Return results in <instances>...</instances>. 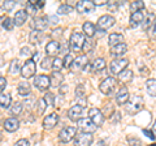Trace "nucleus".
I'll return each mask as SVG.
<instances>
[{"instance_id": "nucleus-41", "label": "nucleus", "mask_w": 156, "mask_h": 146, "mask_svg": "<svg viewBox=\"0 0 156 146\" xmlns=\"http://www.w3.org/2000/svg\"><path fill=\"white\" fill-rule=\"evenodd\" d=\"M94 46H95V43L92 42L91 38H86L85 45H83V48H82V50H83L85 52H90V51L92 50V48H94Z\"/></svg>"}, {"instance_id": "nucleus-13", "label": "nucleus", "mask_w": 156, "mask_h": 146, "mask_svg": "<svg viewBox=\"0 0 156 146\" xmlns=\"http://www.w3.org/2000/svg\"><path fill=\"white\" fill-rule=\"evenodd\" d=\"M76 9L80 13H91V12H94L95 5H94V2H89V0H81V2L77 3Z\"/></svg>"}, {"instance_id": "nucleus-17", "label": "nucleus", "mask_w": 156, "mask_h": 146, "mask_svg": "<svg viewBox=\"0 0 156 146\" xmlns=\"http://www.w3.org/2000/svg\"><path fill=\"white\" fill-rule=\"evenodd\" d=\"M126 51H128V45L126 43H120L115 47H111V55L115 56L116 59H121V56H124Z\"/></svg>"}, {"instance_id": "nucleus-26", "label": "nucleus", "mask_w": 156, "mask_h": 146, "mask_svg": "<svg viewBox=\"0 0 156 146\" xmlns=\"http://www.w3.org/2000/svg\"><path fill=\"white\" fill-rule=\"evenodd\" d=\"M124 42V37L122 34H119V33H112L109 34V38H108V43L111 47H115L117 45H120V43Z\"/></svg>"}, {"instance_id": "nucleus-33", "label": "nucleus", "mask_w": 156, "mask_h": 146, "mask_svg": "<svg viewBox=\"0 0 156 146\" xmlns=\"http://www.w3.org/2000/svg\"><path fill=\"white\" fill-rule=\"evenodd\" d=\"M21 68L22 67H20L18 59H14V60H12L11 65H9V73H11V75H17L18 72H21Z\"/></svg>"}, {"instance_id": "nucleus-18", "label": "nucleus", "mask_w": 156, "mask_h": 146, "mask_svg": "<svg viewBox=\"0 0 156 146\" xmlns=\"http://www.w3.org/2000/svg\"><path fill=\"white\" fill-rule=\"evenodd\" d=\"M61 50V45L57 41H51L50 43H47L46 46V53L47 56H56Z\"/></svg>"}, {"instance_id": "nucleus-38", "label": "nucleus", "mask_w": 156, "mask_h": 146, "mask_svg": "<svg viewBox=\"0 0 156 146\" xmlns=\"http://www.w3.org/2000/svg\"><path fill=\"white\" fill-rule=\"evenodd\" d=\"M22 103H21V102H16V103H14L13 106H12V108H11V112L13 114V115H20V114H21L22 112Z\"/></svg>"}, {"instance_id": "nucleus-20", "label": "nucleus", "mask_w": 156, "mask_h": 146, "mask_svg": "<svg viewBox=\"0 0 156 146\" xmlns=\"http://www.w3.org/2000/svg\"><path fill=\"white\" fill-rule=\"evenodd\" d=\"M48 25V17L46 16H41V17H35L33 20V27H35L34 30H44V29L47 27Z\"/></svg>"}, {"instance_id": "nucleus-49", "label": "nucleus", "mask_w": 156, "mask_h": 146, "mask_svg": "<svg viewBox=\"0 0 156 146\" xmlns=\"http://www.w3.org/2000/svg\"><path fill=\"white\" fill-rule=\"evenodd\" d=\"M143 133L147 136L148 138H151V140H155V134H154V132H151V130H148V129H143Z\"/></svg>"}, {"instance_id": "nucleus-39", "label": "nucleus", "mask_w": 156, "mask_h": 146, "mask_svg": "<svg viewBox=\"0 0 156 146\" xmlns=\"http://www.w3.org/2000/svg\"><path fill=\"white\" fill-rule=\"evenodd\" d=\"M73 11V7L68 5V4H62V5H60L57 8V13L58 14H66V13H70Z\"/></svg>"}, {"instance_id": "nucleus-43", "label": "nucleus", "mask_w": 156, "mask_h": 146, "mask_svg": "<svg viewBox=\"0 0 156 146\" xmlns=\"http://www.w3.org/2000/svg\"><path fill=\"white\" fill-rule=\"evenodd\" d=\"M55 94H52V93H50V91H47V94H46V97H44V100H46V103H47V106H53V103H55Z\"/></svg>"}, {"instance_id": "nucleus-54", "label": "nucleus", "mask_w": 156, "mask_h": 146, "mask_svg": "<svg viewBox=\"0 0 156 146\" xmlns=\"http://www.w3.org/2000/svg\"><path fill=\"white\" fill-rule=\"evenodd\" d=\"M3 64H4V60H3V57H0V68L3 67Z\"/></svg>"}, {"instance_id": "nucleus-11", "label": "nucleus", "mask_w": 156, "mask_h": 146, "mask_svg": "<svg viewBox=\"0 0 156 146\" xmlns=\"http://www.w3.org/2000/svg\"><path fill=\"white\" fill-rule=\"evenodd\" d=\"M87 65H89V57H87V55H80L77 59H74L70 69L73 72H80L82 69H85Z\"/></svg>"}, {"instance_id": "nucleus-8", "label": "nucleus", "mask_w": 156, "mask_h": 146, "mask_svg": "<svg viewBox=\"0 0 156 146\" xmlns=\"http://www.w3.org/2000/svg\"><path fill=\"white\" fill-rule=\"evenodd\" d=\"M115 22H116L115 17L109 16V14H104V16H101L99 20H98L96 27L99 29V30H101V31H105V30H108L109 27L113 26Z\"/></svg>"}, {"instance_id": "nucleus-56", "label": "nucleus", "mask_w": 156, "mask_h": 146, "mask_svg": "<svg viewBox=\"0 0 156 146\" xmlns=\"http://www.w3.org/2000/svg\"><path fill=\"white\" fill-rule=\"evenodd\" d=\"M148 146H156V144H154V145H148Z\"/></svg>"}, {"instance_id": "nucleus-21", "label": "nucleus", "mask_w": 156, "mask_h": 146, "mask_svg": "<svg viewBox=\"0 0 156 146\" xmlns=\"http://www.w3.org/2000/svg\"><path fill=\"white\" fill-rule=\"evenodd\" d=\"M20 126V121L17 118H8L5 121H4V128H5V130H8V132H14V130H17Z\"/></svg>"}, {"instance_id": "nucleus-9", "label": "nucleus", "mask_w": 156, "mask_h": 146, "mask_svg": "<svg viewBox=\"0 0 156 146\" xmlns=\"http://www.w3.org/2000/svg\"><path fill=\"white\" fill-rule=\"evenodd\" d=\"M78 123V128H80L83 133H94L98 126L92 123V121L90 120V118H82L77 121Z\"/></svg>"}, {"instance_id": "nucleus-19", "label": "nucleus", "mask_w": 156, "mask_h": 146, "mask_svg": "<svg viewBox=\"0 0 156 146\" xmlns=\"http://www.w3.org/2000/svg\"><path fill=\"white\" fill-rule=\"evenodd\" d=\"M144 20V13L143 11H138V12H134L130 14V26L131 27H136L139 26L140 24L143 22Z\"/></svg>"}, {"instance_id": "nucleus-32", "label": "nucleus", "mask_w": 156, "mask_h": 146, "mask_svg": "<svg viewBox=\"0 0 156 146\" xmlns=\"http://www.w3.org/2000/svg\"><path fill=\"white\" fill-rule=\"evenodd\" d=\"M35 108H37V114L38 115H43V114H44V110L47 108V103H46L44 98H41V99L37 100Z\"/></svg>"}, {"instance_id": "nucleus-4", "label": "nucleus", "mask_w": 156, "mask_h": 146, "mask_svg": "<svg viewBox=\"0 0 156 146\" xmlns=\"http://www.w3.org/2000/svg\"><path fill=\"white\" fill-rule=\"evenodd\" d=\"M129 64V60L128 59H124V57H121V59H115L109 63V72L112 75H117L119 76L121 72L126 69V67Z\"/></svg>"}, {"instance_id": "nucleus-52", "label": "nucleus", "mask_w": 156, "mask_h": 146, "mask_svg": "<svg viewBox=\"0 0 156 146\" xmlns=\"http://www.w3.org/2000/svg\"><path fill=\"white\" fill-rule=\"evenodd\" d=\"M107 4V0H95L94 2V5H105Z\"/></svg>"}, {"instance_id": "nucleus-1", "label": "nucleus", "mask_w": 156, "mask_h": 146, "mask_svg": "<svg viewBox=\"0 0 156 146\" xmlns=\"http://www.w3.org/2000/svg\"><path fill=\"white\" fill-rule=\"evenodd\" d=\"M143 108V98L140 95H131L128 103H126V112L130 115H134L136 112H139L140 110Z\"/></svg>"}, {"instance_id": "nucleus-25", "label": "nucleus", "mask_w": 156, "mask_h": 146, "mask_svg": "<svg viewBox=\"0 0 156 146\" xmlns=\"http://www.w3.org/2000/svg\"><path fill=\"white\" fill-rule=\"evenodd\" d=\"M90 65H91L92 72L98 73V72L103 71L104 68H105V60L103 59V57H96V59L92 61V64H90Z\"/></svg>"}, {"instance_id": "nucleus-50", "label": "nucleus", "mask_w": 156, "mask_h": 146, "mask_svg": "<svg viewBox=\"0 0 156 146\" xmlns=\"http://www.w3.org/2000/svg\"><path fill=\"white\" fill-rule=\"evenodd\" d=\"M148 31H150V35H151V37H154V38H156V22L154 24V26H152V27H151V29H150V30H148Z\"/></svg>"}, {"instance_id": "nucleus-14", "label": "nucleus", "mask_w": 156, "mask_h": 146, "mask_svg": "<svg viewBox=\"0 0 156 146\" xmlns=\"http://www.w3.org/2000/svg\"><path fill=\"white\" fill-rule=\"evenodd\" d=\"M130 98V94H129V90H128V87L126 86H122V87H120L119 91H117V94H116V102H117V104H120V106H124L128 103V100Z\"/></svg>"}, {"instance_id": "nucleus-5", "label": "nucleus", "mask_w": 156, "mask_h": 146, "mask_svg": "<svg viewBox=\"0 0 156 146\" xmlns=\"http://www.w3.org/2000/svg\"><path fill=\"white\" fill-rule=\"evenodd\" d=\"M35 72H37L35 61L33 59H27L25 63H23V65L21 68V76L23 78H30V77H33L35 75Z\"/></svg>"}, {"instance_id": "nucleus-23", "label": "nucleus", "mask_w": 156, "mask_h": 146, "mask_svg": "<svg viewBox=\"0 0 156 146\" xmlns=\"http://www.w3.org/2000/svg\"><path fill=\"white\" fill-rule=\"evenodd\" d=\"M50 80H51V86L60 87L61 84H62V81H64V76H62L60 72H53L52 75L50 76Z\"/></svg>"}, {"instance_id": "nucleus-30", "label": "nucleus", "mask_w": 156, "mask_h": 146, "mask_svg": "<svg viewBox=\"0 0 156 146\" xmlns=\"http://www.w3.org/2000/svg\"><path fill=\"white\" fill-rule=\"evenodd\" d=\"M146 89H147V93L151 97H156V80L150 78L146 81Z\"/></svg>"}, {"instance_id": "nucleus-42", "label": "nucleus", "mask_w": 156, "mask_h": 146, "mask_svg": "<svg viewBox=\"0 0 156 146\" xmlns=\"http://www.w3.org/2000/svg\"><path fill=\"white\" fill-rule=\"evenodd\" d=\"M14 5H16V2H14V0H5V2L3 3V8L5 9L7 12L12 11V9L14 8Z\"/></svg>"}, {"instance_id": "nucleus-37", "label": "nucleus", "mask_w": 156, "mask_h": 146, "mask_svg": "<svg viewBox=\"0 0 156 146\" xmlns=\"http://www.w3.org/2000/svg\"><path fill=\"white\" fill-rule=\"evenodd\" d=\"M62 67H64V61H62L60 57H55L53 61H52V69H53V72H60Z\"/></svg>"}, {"instance_id": "nucleus-55", "label": "nucleus", "mask_w": 156, "mask_h": 146, "mask_svg": "<svg viewBox=\"0 0 156 146\" xmlns=\"http://www.w3.org/2000/svg\"><path fill=\"white\" fill-rule=\"evenodd\" d=\"M154 130L156 132V121H155V124H154Z\"/></svg>"}, {"instance_id": "nucleus-36", "label": "nucleus", "mask_w": 156, "mask_h": 146, "mask_svg": "<svg viewBox=\"0 0 156 146\" xmlns=\"http://www.w3.org/2000/svg\"><path fill=\"white\" fill-rule=\"evenodd\" d=\"M144 8V3L143 2H139V0H136V2H131L130 3V11L131 12H138V11H143Z\"/></svg>"}, {"instance_id": "nucleus-31", "label": "nucleus", "mask_w": 156, "mask_h": 146, "mask_svg": "<svg viewBox=\"0 0 156 146\" xmlns=\"http://www.w3.org/2000/svg\"><path fill=\"white\" fill-rule=\"evenodd\" d=\"M11 102H12L11 95L7 93H0V106L4 107V108H8L11 106Z\"/></svg>"}, {"instance_id": "nucleus-6", "label": "nucleus", "mask_w": 156, "mask_h": 146, "mask_svg": "<svg viewBox=\"0 0 156 146\" xmlns=\"http://www.w3.org/2000/svg\"><path fill=\"white\" fill-rule=\"evenodd\" d=\"M76 136H77V128L76 126H65V128H62L60 130L58 138H60L61 142L68 144L73 138H76Z\"/></svg>"}, {"instance_id": "nucleus-51", "label": "nucleus", "mask_w": 156, "mask_h": 146, "mask_svg": "<svg viewBox=\"0 0 156 146\" xmlns=\"http://www.w3.org/2000/svg\"><path fill=\"white\" fill-rule=\"evenodd\" d=\"M21 55H30V48L29 47H22L21 48Z\"/></svg>"}, {"instance_id": "nucleus-48", "label": "nucleus", "mask_w": 156, "mask_h": 146, "mask_svg": "<svg viewBox=\"0 0 156 146\" xmlns=\"http://www.w3.org/2000/svg\"><path fill=\"white\" fill-rule=\"evenodd\" d=\"M7 84H8V82H7V78H5V77H0V91H3L4 89H5V87H7Z\"/></svg>"}, {"instance_id": "nucleus-47", "label": "nucleus", "mask_w": 156, "mask_h": 146, "mask_svg": "<svg viewBox=\"0 0 156 146\" xmlns=\"http://www.w3.org/2000/svg\"><path fill=\"white\" fill-rule=\"evenodd\" d=\"M14 146H30V142H29V140H26V138H21L17 141Z\"/></svg>"}, {"instance_id": "nucleus-16", "label": "nucleus", "mask_w": 156, "mask_h": 146, "mask_svg": "<svg viewBox=\"0 0 156 146\" xmlns=\"http://www.w3.org/2000/svg\"><path fill=\"white\" fill-rule=\"evenodd\" d=\"M58 123V115L52 112L50 115H47L44 119H43V128L44 129H52L53 126H56V124Z\"/></svg>"}, {"instance_id": "nucleus-35", "label": "nucleus", "mask_w": 156, "mask_h": 146, "mask_svg": "<svg viewBox=\"0 0 156 146\" xmlns=\"http://www.w3.org/2000/svg\"><path fill=\"white\" fill-rule=\"evenodd\" d=\"M76 95H77V99H78V100L82 99L83 104L86 106V95H85V87H83V85H78V86H77V89H76Z\"/></svg>"}, {"instance_id": "nucleus-57", "label": "nucleus", "mask_w": 156, "mask_h": 146, "mask_svg": "<svg viewBox=\"0 0 156 146\" xmlns=\"http://www.w3.org/2000/svg\"><path fill=\"white\" fill-rule=\"evenodd\" d=\"M0 141H2V133H0Z\"/></svg>"}, {"instance_id": "nucleus-53", "label": "nucleus", "mask_w": 156, "mask_h": 146, "mask_svg": "<svg viewBox=\"0 0 156 146\" xmlns=\"http://www.w3.org/2000/svg\"><path fill=\"white\" fill-rule=\"evenodd\" d=\"M39 59V52L37 51V52H34V55H33V60L35 61V60H38Z\"/></svg>"}, {"instance_id": "nucleus-2", "label": "nucleus", "mask_w": 156, "mask_h": 146, "mask_svg": "<svg viewBox=\"0 0 156 146\" xmlns=\"http://www.w3.org/2000/svg\"><path fill=\"white\" fill-rule=\"evenodd\" d=\"M85 41H86V38L83 35V33L73 31L72 35H70V39H69V47H70V50L73 52H80L82 48H83Z\"/></svg>"}, {"instance_id": "nucleus-44", "label": "nucleus", "mask_w": 156, "mask_h": 146, "mask_svg": "<svg viewBox=\"0 0 156 146\" xmlns=\"http://www.w3.org/2000/svg\"><path fill=\"white\" fill-rule=\"evenodd\" d=\"M64 67H66V68H70L72 67V64H73V61H74V59H73V56L70 55V53H68V55H65L64 56Z\"/></svg>"}, {"instance_id": "nucleus-40", "label": "nucleus", "mask_w": 156, "mask_h": 146, "mask_svg": "<svg viewBox=\"0 0 156 146\" xmlns=\"http://www.w3.org/2000/svg\"><path fill=\"white\" fill-rule=\"evenodd\" d=\"M2 25H3V27L5 29V30H12L13 26H14V22H13L12 18L5 17V18L3 20V24H2Z\"/></svg>"}, {"instance_id": "nucleus-22", "label": "nucleus", "mask_w": 156, "mask_h": 146, "mask_svg": "<svg viewBox=\"0 0 156 146\" xmlns=\"http://www.w3.org/2000/svg\"><path fill=\"white\" fill-rule=\"evenodd\" d=\"M26 18H27V12L23 11V9H21V11L16 12V14H14L13 17V22L16 26H21L23 25V24L26 22Z\"/></svg>"}, {"instance_id": "nucleus-24", "label": "nucleus", "mask_w": 156, "mask_h": 146, "mask_svg": "<svg viewBox=\"0 0 156 146\" xmlns=\"http://www.w3.org/2000/svg\"><path fill=\"white\" fill-rule=\"evenodd\" d=\"M156 22V16L154 13H150V14H147L146 16V18L143 20V22H142V27H143V30H150L151 27L154 26V24Z\"/></svg>"}, {"instance_id": "nucleus-10", "label": "nucleus", "mask_w": 156, "mask_h": 146, "mask_svg": "<svg viewBox=\"0 0 156 146\" xmlns=\"http://www.w3.org/2000/svg\"><path fill=\"white\" fill-rule=\"evenodd\" d=\"M94 137L91 133H78L74 138V146H91Z\"/></svg>"}, {"instance_id": "nucleus-34", "label": "nucleus", "mask_w": 156, "mask_h": 146, "mask_svg": "<svg viewBox=\"0 0 156 146\" xmlns=\"http://www.w3.org/2000/svg\"><path fill=\"white\" fill-rule=\"evenodd\" d=\"M41 41H42V31L33 30L30 33V43H33V45H37V43H39Z\"/></svg>"}, {"instance_id": "nucleus-28", "label": "nucleus", "mask_w": 156, "mask_h": 146, "mask_svg": "<svg viewBox=\"0 0 156 146\" xmlns=\"http://www.w3.org/2000/svg\"><path fill=\"white\" fill-rule=\"evenodd\" d=\"M30 90H31V87H30V84H29L27 81H22V82H20V84H18L17 91H18V94L21 97L29 95V94H30Z\"/></svg>"}, {"instance_id": "nucleus-7", "label": "nucleus", "mask_w": 156, "mask_h": 146, "mask_svg": "<svg viewBox=\"0 0 156 146\" xmlns=\"http://www.w3.org/2000/svg\"><path fill=\"white\" fill-rule=\"evenodd\" d=\"M34 85L38 90L41 91H46L48 90V87L51 86V80H50V76H46V75H38L35 78H34Z\"/></svg>"}, {"instance_id": "nucleus-3", "label": "nucleus", "mask_w": 156, "mask_h": 146, "mask_svg": "<svg viewBox=\"0 0 156 146\" xmlns=\"http://www.w3.org/2000/svg\"><path fill=\"white\" fill-rule=\"evenodd\" d=\"M117 84H119V81L113 77H107L104 81H101V84L99 86L100 91L105 95H112L115 93V90L117 89Z\"/></svg>"}, {"instance_id": "nucleus-46", "label": "nucleus", "mask_w": 156, "mask_h": 146, "mask_svg": "<svg viewBox=\"0 0 156 146\" xmlns=\"http://www.w3.org/2000/svg\"><path fill=\"white\" fill-rule=\"evenodd\" d=\"M128 142H129V146H142V142L138 140V138H128Z\"/></svg>"}, {"instance_id": "nucleus-12", "label": "nucleus", "mask_w": 156, "mask_h": 146, "mask_svg": "<svg viewBox=\"0 0 156 146\" xmlns=\"http://www.w3.org/2000/svg\"><path fill=\"white\" fill-rule=\"evenodd\" d=\"M89 118L96 126H101L104 123V114L99 108H91L89 111Z\"/></svg>"}, {"instance_id": "nucleus-27", "label": "nucleus", "mask_w": 156, "mask_h": 146, "mask_svg": "<svg viewBox=\"0 0 156 146\" xmlns=\"http://www.w3.org/2000/svg\"><path fill=\"white\" fill-rule=\"evenodd\" d=\"M133 80V72H131L130 69H125L122 71L119 75V81L121 82L122 85H126V84H129V82Z\"/></svg>"}, {"instance_id": "nucleus-29", "label": "nucleus", "mask_w": 156, "mask_h": 146, "mask_svg": "<svg viewBox=\"0 0 156 146\" xmlns=\"http://www.w3.org/2000/svg\"><path fill=\"white\" fill-rule=\"evenodd\" d=\"M82 29H83V33L87 35V38L94 37V35H95V33H96V26H95L92 22H90V21L85 22V24H83V26H82Z\"/></svg>"}, {"instance_id": "nucleus-15", "label": "nucleus", "mask_w": 156, "mask_h": 146, "mask_svg": "<svg viewBox=\"0 0 156 146\" xmlns=\"http://www.w3.org/2000/svg\"><path fill=\"white\" fill-rule=\"evenodd\" d=\"M83 110H85V107H82L80 104L73 106L69 108V111H68V118H69L72 121H78L80 119H82L81 116L83 114Z\"/></svg>"}, {"instance_id": "nucleus-45", "label": "nucleus", "mask_w": 156, "mask_h": 146, "mask_svg": "<svg viewBox=\"0 0 156 146\" xmlns=\"http://www.w3.org/2000/svg\"><path fill=\"white\" fill-rule=\"evenodd\" d=\"M41 67L43 68V69H48V68H51L52 67V64H51V60H50V57H44V59L42 60V63H41Z\"/></svg>"}]
</instances>
